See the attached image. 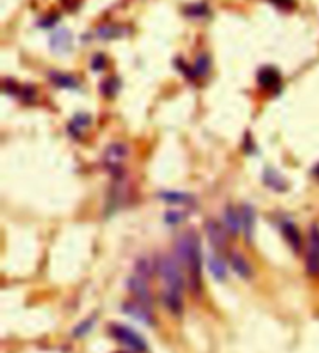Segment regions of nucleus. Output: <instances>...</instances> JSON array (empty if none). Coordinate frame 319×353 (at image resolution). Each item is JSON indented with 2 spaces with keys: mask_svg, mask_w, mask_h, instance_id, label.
Instances as JSON below:
<instances>
[{
  "mask_svg": "<svg viewBox=\"0 0 319 353\" xmlns=\"http://www.w3.org/2000/svg\"><path fill=\"white\" fill-rule=\"evenodd\" d=\"M257 81L263 89H267V90H277L282 84V78H280L279 70L271 67V66H267V67L258 70Z\"/></svg>",
  "mask_w": 319,
  "mask_h": 353,
  "instance_id": "7",
  "label": "nucleus"
},
{
  "mask_svg": "<svg viewBox=\"0 0 319 353\" xmlns=\"http://www.w3.org/2000/svg\"><path fill=\"white\" fill-rule=\"evenodd\" d=\"M270 2L280 10H293L296 7L294 0H270Z\"/></svg>",
  "mask_w": 319,
  "mask_h": 353,
  "instance_id": "27",
  "label": "nucleus"
},
{
  "mask_svg": "<svg viewBox=\"0 0 319 353\" xmlns=\"http://www.w3.org/2000/svg\"><path fill=\"white\" fill-rule=\"evenodd\" d=\"M178 252L189 271V283L193 291L201 289V241L198 235L190 230L184 233L179 243Z\"/></svg>",
  "mask_w": 319,
  "mask_h": 353,
  "instance_id": "2",
  "label": "nucleus"
},
{
  "mask_svg": "<svg viewBox=\"0 0 319 353\" xmlns=\"http://www.w3.org/2000/svg\"><path fill=\"white\" fill-rule=\"evenodd\" d=\"M184 219V215L181 213V212H168L167 215H165V221L168 222V224H178V222H181Z\"/></svg>",
  "mask_w": 319,
  "mask_h": 353,
  "instance_id": "28",
  "label": "nucleus"
},
{
  "mask_svg": "<svg viewBox=\"0 0 319 353\" xmlns=\"http://www.w3.org/2000/svg\"><path fill=\"white\" fill-rule=\"evenodd\" d=\"M307 271L311 275H319V227L310 230V245L307 251Z\"/></svg>",
  "mask_w": 319,
  "mask_h": 353,
  "instance_id": "4",
  "label": "nucleus"
},
{
  "mask_svg": "<svg viewBox=\"0 0 319 353\" xmlns=\"http://www.w3.org/2000/svg\"><path fill=\"white\" fill-rule=\"evenodd\" d=\"M119 87H120V83H119L117 78H108L106 81H103V84H101L100 89H101V92L106 97H114L117 94Z\"/></svg>",
  "mask_w": 319,
  "mask_h": 353,
  "instance_id": "22",
  "label": "nucleus"
},
{
  "mask_svg": "<svg viewBox=\"0 0 319 353\" xmlns=\"http://www.w3.org/2000/svg\"><path fill=\"white\" fill-rule=\"evenodd\" d=\"M50 47L55 53H67L72 47V33L67 28H60L50 38Z\"/></svg>",
  "mask_w": 319,
  "mask_h": 353,
  "instance_id": "9",
  "label": "nucleus"
},
{
  "mask_svg": "<svg viewBox=\"0 0 319 353\" xmlns=\"http://www.w3.org/2000/svg\"><path fill=\"white\" fill-rule=\"evenodd\" d=\"M205 233H207V238L210 241V245L214 246L215 249H223L228 245V235L224 227L217 222V221H207L205 222Z\"/></svg>",
  "mask_w": 319,
  "mask_h": 353,
  "instance_id": "6",
  "label": "nucleus"
},
{
  "mask_svg": "<svg viewBox=\"0 0 319 353\" xmlns=\"http://www.w3.org/2000/svg\"><path fill=\"white\" fill-rule=\"evenodd\" d=\"M209 13L207 7L204 4H196V5H190L187 10H185V14L187 16H193V17H202Z\"/></svg>",
  "mask_w": 319,
  "mask_h": 353,
  "instance_id": "24",
  "label": "nucleus"
},
{
  "mask_svg": "<svg viewBox=\"0 0 319 353\" xmlns=\"http://www.w3.org/2000/svg\"><path fill=\"white\" fill-rule=\"evenodd\" d=\"M89 123H90V117L87 114L80 112V114H77L73 119H72V122L69 125V131H70L72 136L80 137L83 134V131L89 126Z\"/></svg>",
  "mask_w": 319,
  "mask_h": 353,
  "instance_id": "16",
  "label": "nucleus"
},
{
  "mask_svg": "<svg viewBox=\"0 0 319 353\" xmlns=\"http://www.w3.org/2000/svg\"><path fill=\"white\" fill-rule=\"evenodd\" d=\"M93 321H95V318H90V319H86V321H83L81 324H78V325L73 328V338H83V336H86V335L92 330Z\"/></svg>",
  "mask_w": 319,
  "mask_h": 353,
  "instance_id": "23",
  "label": "nucleus"
},
{
  "mask_svg": "<svg viewBox=\"0 0 319 353\" xmlns=\"http://www.w3.org/2000/svg\"><path fill=\"white\" fill-rule=\"evenodd\" d=\"M241 222H243V230L248 241L252 238L254 235V227H255V212L251 206L245 204L241 209Z\"/></svg>",
  "mask_w": 319,
  "mask_h": 353,
  "instance_id": "11",
  "label": "nucleus"
},
{
  "mask_svg": "<svg viewBox=\"0 0 319 353\" xmlns=\"http://www.w3.org/2000/svg\"><path fill=\"white\" fill-rule=\"evenodd\" d=\"M284 235H285V238L287 241L290 243V246L293 248V251H301V246H302V240H301V233L299 230L296 229V226L291 222V221H285L284 226Z\"/></svg>",
  "mask_w": 319,
  "mask_h": 353,
  "instance_id": "12",
  "label": "nucleus"
},
{
  "mask_svg": "<svg viewBox=\"0 0 319 353\" xmlns=\"http://www.w3.org/2000/svg\"><path fill=\"white\" fill-rule=\"evenodd\" d=\"M57 21H58V16H55L53 19H47L45 22H42V27H51V24L57 22Z\"/></svg>",
  "mask_w": 319,
  "mask_h": 353,
  "instance_id": "29",
  "label": "nucleus"
},
{
  "mask_svg": "<svg viewBox=\"0 0 319 353\" xmlns=\"http://www.w3.org/2000/svg\"><path fill=\"white\" fill-rule=\"evenodd\" d=\"M122 308H123V311H125L126 314H129L131 318H134V319H137V321H140V322H143V324H146V325H149V324L154 322L153 313H151V310H149V305H146V304H143V302H140V301H136V302H133V301L125 302V304L122 305Z\"/></svg>",
  "mask_w": 319,
  "mask_h": 353,
  "instance_id": "5",
  "label": "nucleus"
},
{
  "mask_svg": "<svg viewBox=\"0 0 319 353\" xmlns=\"http://www.w3.org/2000/svg\"><path fill=\"white\" fill-rule=\"evenodd\" d=\"M109 331H111V335H112V338L116 341H119L122 345L131 348L133 351L143 353L148 348L145 339L129 327H125V325H120V324H114V325L109 327Z\"/></svg>",
  "mask_w": 319,
  "mask_h": 353,
  "instance_id": "3",
  "label": "nucleus"
},
{
  "mask_svg": "<svg viewBox=\"0 0 319 353\" xmlns=\"http://www.w3.org/2000/svg\"><path fill=\"white\" fill-rule=\"evenodd\" d=\"M209 269H210L212 275H214L217 280H224L226 275H228L226 263L218 255H210L209 257Z\"/></svg>",
  "mask_w": 319,
  "mask_h": 353,
  "instance_id": "19",
  "label": "nucleus"
},
{
  "mask_svg": "<svg viewBox=\"0 0 319 353\" xmlns=\"http://www.w3.org/2000/svg\"><path fill=\"white\" fill-rule=\"evenodd\" d=\"M90 66H92V69L97 70V72L103 70V69L106 67V58H104V54H95Z\"/></svg>",
  "mask_w": 319,
  "mask_h": 353,
  "instance_id": "26",
  "label": "nucleus"
},
{
  "mask_svg": "<svg viewBox=\"0 0 319 353\" xmlns=\"http://www.w3.org/2000/svg\"><path fill=\"white\" fill-rule=\"evenodd\" d=\"M231 265H232L234 271H235L240 277H243V278H249V277L252 275V269H251V266H249L248 260H246L241 254L234 252V254L231 255Z\"/></svg>",
  "mask_w": 319,
  "mask_h": 353,
  "instance_id": "15",
  "label": "nucleus"
},
{
  "mask_svg": "<svg viewBox=\"0 0 319 353\" xmlns=\"http://www.w3.org/2000/svg\"><path fill=\"white\" fill-rule=\"evenodd\" d=\"M119 353H128V351H119Z\"/></svg>",
  "mask_w": 319,
  "mask_h": 353,
  "instance_id": "31",
  "label": "nucleus"
},
{
  "mask_svg": "<svg viewBox=\"0 0 319 353\" xmlns=\"http://www.w3.org/2000/svg\"><path fill=\"white\" fill-rule=\"evenodd\" d=\"M161 196L165 202L170 204H189L192 201V196L187 193H181V192H162Z\"/></svg>",
  "mask_w": 319,
  "mask_h": 353,
  "instance_id": "20",
  "label": "nucleus"
},
{
  "mask_svg": "<svg viewBox=\"0 0 319 353\" xmlns=\"http://www.w3.org/2000/svg\"><path fill=\"white\" fill-rule=\"evenodd\" d=\"M128 154V150L125 145L122 143H114L111 145L108 150H106V154H104V165L108 166L112 173H117L120 170V163L122 160L126 157Z\"/></svg>",
  "mask_w": 319,
  "mask_h": 353,
  "instance_id": "8",
  "label": "nucleus"
},
{
  "mask_svg": "<svg viewBox=\"0 0 319 353\" xmlns=\"http://www.w3.org/2000/svg\"><path fill=\"white\" fill-rule=\"evenodd\" d=\"M263 181H265V184H267L268 187H271V189H274V190H285L287 189V182H285V179L282 178V176L276 171V170H271V168H268L267 171H265V174H263Z\"/></svg>",
  "mask_w": 319,
  "mask_h": 353,
  "instance_id": "17",
  "label": "nucleus"
},
{
  "mask_svg": "<svg viewBox=\"0 0 319 353\" xmlns=\"http://www.w3.org/2000/svg\"><path fill=\"white\" fill-rule=\"evenodd\" d=\"M48 78L51 80V83L61 87V89H78L80 83L70 77L69 73H61V72H50L48 73Z\"/></svg>",
  "mask_w": 319,
  "mask_h": 353,
  "instance_id": "13",
  "label": "nucleus"
},
{
  "mask_svg": "<svg viewBox=\"0 0 319 353\" xmlns=\"http://www.w3.org/2000/svg\"><path fill=\"white\" fill-rule=\"evenodd\" d=\"M19 95H21V98H22L24 101H27V103H31V101L36 98V92H34V89H33L31 86H24V87H21Z\"/></svg>",
  "mask_w": 319,
  "mask_h": 353,
  "instance_id": "25",
  "label": "nucleus"
},
{
  "mask_svg": "<svg viewBox=\"0 0 319 353\" xmlns=\"http://www.w3.org/2000/svg\"><path fill=\"white\" fill-rule=\"evenodd\" d=\"M128 286L131 289V292L136 296L137 301L149 305L151 304V294L148 291V286H146V278L145 277H140V275H134L128 280Z\"/></svg>",
  "mask_w": 319,
  "mask_h": 353,
  "instance_id": "10",
  "label": "nucleus"
},
{
  "mask_svg": "<svg viewBox=\"0 0 319 353\" xmlns=\"http://www.w3.org/2000/svg\"><path fill=\"white\" fill-rule=\"evenodd\" d=\"M224 226L231 233H238L240 229H243V222H241V213H238L235 209L228 207L224 212Z\"/></svg>",
  "mask_w": 319,
  "mask_h": 353,
  "instance_id": "14",
  "label": "nucleus"
},
{
  "mask_svg": "<svg viewBox=\"0 0 319 353\" xmlns=\"http://www.w3.org/2000/svg\"><path fill=\"white\" fill-rule=\"evenodd\" d=\"M125 33V30L122 27L117 25H103L97 30V34L101 39H112V38H120Z\"/></svg>",
  "mask_w": 319,
  "mask_h": 353,
  "instance_id": "21",
  "label": "nucleus"
},
{
  "mask_svg": "<svg viewBox=\"0 0 319 353\" xmlns=\"http://www.w3.org/2000/svg\"><path fill=\"white\" fill-rule=\"evenodd\" d=\"M314 176H317V178H319V165L314 168Z\"/></svg>",
  "mask_w": 319,
  "mask_h": 353,
  "instance_id": "30",
  "label": "nucleus"
},
{
  "mask_svg": "<svg viewBox=\"0 0 319 353\" xmlns=\"http://www.w3.org/2000/svg\"><path fill=\"white\" fill-rule=\"evenodd\" d=\"M210 69V58L209 54L205 53H201L198 58H196V61L192 67V72H190V78H199V77H205L207 72Z\"/></svg>",
  "mask_w": 319,
  "mask_h": 353,
  "instance_id": "18",
  "label": "nucleus"
},
{
  "mask_svg": "<svg viewBox=\"0 0 319 353\" xmlns=\"http://www.w3.org/2000/svg\"><path fill=\"white\" fill-rule=\"evenodd\" d=\"M157 271L161 278L165 282L164 304L173 314H181L182 311V291H184V277L178 262L165 255L157 262Z\"/></svg>",
  "mask_w": 319,
  "mask_h": 353,
  "instance_id": "1",
  "label": "nucleus"
}]
</instances>
